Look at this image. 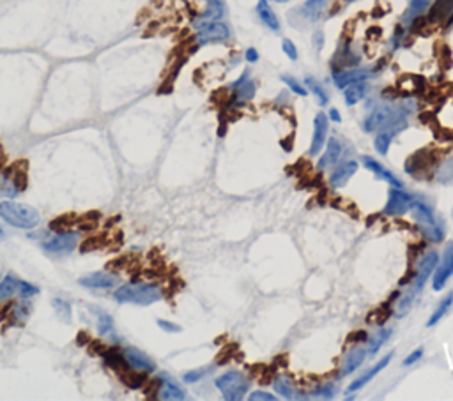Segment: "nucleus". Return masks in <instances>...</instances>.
<instances>
[{"mask_svg":"<svg viewBox=\"0 0 453 401\" xmlns=\"http://www.w3.org/2000/svg\"><path fill=\"white\" fill-rule=\"evenodd\" d=\"M412 108L405 103H392V105H381L374 108L370 114L365 117L363 130L365 133H395L399 127H402L411 117Z\"/></svg>","mask_w":453,"mask_h":401,"instance_id":"1","label":"nucleus"},{"mask_svg":"<svg viewBox=\"0 0 453 401\" xmlns=\"http://www.w3.org/2000/svg\"><path fill=\"white\" fill-rule=\"evenodd\" d=\"M114 299L119 304H137V306H151L163 299L161 288L151 283H128L117 288Z\"/></svg>","mask_w":453,"mask_h":401,"instance_id":"2","label":"nucleus"},{"mask_svg":"<svg viewBox=\"0 0 453 401\" xmlns=\"http://www.w3.org/2000/svg\"><path fill=\"white\" fill-rule=\"evenodd\" d=\"M0 218L11 227L21 228V230H32L39 225V212L32 205L11 202V200L0 202Z\"/></svg>","mask_w":453,"mask_h":401,"instance_id":"3","label":"nucleus"},{"mask_svg":"<svg viewBox=\"0 0 453 401\" xmlns=\"http://www.w3.org/2000/svg\"><path fill=\"white\" fill-rule=\"evenodd\" d=\"M411 212L418 225V230L421 232L425 239L441 243L443 237H445V228H443L441 221L434 216L432 207L429 203H425L423 200H414L411 205Z\"/></svg>","mask_w":453,"mask_h":401,"instance_id":"4","label":"nucleus"},{"mask_svg":"<svg viewBox=\"0 0 453 401\" xmlns=\"http://www.w3.org/2000/svg\"><path fill=\"white\" fill-rule=\"evenodd\" d=\"M217 389L220 391L223 400L227 401H239L246 396L250 387V380L245 373L239 369H229L223 375L214 380Z\"/></svg>","mask_w":453,"mask_h":401,"instance_id":"5","label":"nucleus"},{"mask_svg":"<svg viewBox=\"0 0 453 401\" xmlns=\"http://www.w3.org/2000/svg\"><path fill=\"white\" fill-rule=\"evenodd\" d=\"M197 43L199 45H211V43H223L230 37L229 25L223 21H208L197 25Z\"/></svg>","mask_w":453,"mask_h":401,"instance_id":"6","label":"nucleus"},{"mask_svg":"<svg viewBox=\"0 0 453 401\" xmlns=\"http://www.w3.org/2000/svg\"><path fill=\"white\" fill-rule=\"evenodd\" d=\"M453 276V240L446 244L445 251H443L441 260L437 262V267L432 276V288L436 292H441L450 278Z\"/></svg>","mask_w":453,"mask_h":401,"instance_id":"7","label":"nucleus"},{"mask_svg":"<svg viewBox=\"0 0 453 401\" xmlns=\"http://www.w3.org/2000/svg\"><path fill=\"white\" fill-rule=\"evenodd\" d=\"M437 262H439V255H437V251H427L423 256H421L420 262H418L416 276H414V280H412L411 285V288L414 292L420 294L421 290H423L425 283L430 280V276H432L434 271H436Z\"/></svg>","mask_w":453,"mask_h":401,"instance_id":"8","label":"nucleus"},{"mask_svg":"<svg viewBox=\"0 0 453 401\" xmlns=\"http://www.w3.org/2000/svg\"><path fill=\"white\" fill-rule=\"evenodd\" d=\"M414 196L411 193H405L402 187H393L388 193V202L384 205V214L388 216H402L411 211V205L414 202Z\"/></svg>","mask_w":453,"mask_h":401,"instance_id":"9","label":"nucleus"},{"mask_svg":"<svg viewBox=\"0 0 453 401\" xmlns=\"http://www.w3.org/2000/svg\"><path fill=\"white\" fill-rule=\"evenodd\" d=\"M374 76V71L368 68H356V69H342V71H333L331 78L339 89H345L354 83H361Z\"/></svg>","mask_w":453,"mask_h":401,"instance_id":"10","label":"nucleus"},{"mask_svg":"<svg viewBox=\"0 0 453 401\" xmlns=\"http://www.w3.org/2000/svg\"><path fill=\"white\" fill-rule=\"evenodd\" d=\"M78 244V234L68 230L57 234L53 239H50L48 243L43 244L45 251L52 253V255H64V253H71L77 247Z\"/></svg>","mask_w":453,"mask_h":401,"instance_id":"11","label":"nucleus"},{"mask_svg":"<svg viewBox=\"0 0 453 401\" xmlns=\"http://www.w3.org/2000/svg\"><path fill=\"white\" fill-rule=\"evenodd\" d=\"M328 130H330V119L326 114L319 112L314 119V134H312L310 156H317L328 142Z\"/></svg>","mask_w":453,"mask_h":401,"instance_id":"12","label":"nucleus"},{"mask_svg":"<svg viewBox=\"0 0 453 401\" xmlns=\"http://www.w3.org/2000/svg\"><path fill=\"white\" fill-rule=\"evenodd\" d=\"M367 349L365 347H361V345H358V347H352V349L348 350V353L343 356V361L342 364H340V373L339 377L340 378H345L349 377V375H352V373L356 371L358 368H361L365 362V359H367Z\"/></svg>","mask_w":453,"mask_h":401,"instance_id":"13","label":"nucleus"},{"mask_svg":"<svg viewBox=\"0 0 453 401\" xmlns=\"http://www.w3.org/2000/svg\"><path fill=\"white\" fill-rule=\"evenodd\" d=\"M393 356H395V353H393V352L386 353V356H384L383 359H381V361L377 362L376 366H372V368L368 369V371L365 373V375H361V377H359V378L352 380L351 385H349V387H348V393H358V391L363 389L365 385L370 384V382L374 380V378H376L377 375H379V373L383 371V369L390 364V361H392V359H393Z\"/></svg>","mask_w":453,"mask_h":401,"instance_id":"14","label":"nucleus"},{"mask_svg":"<svg viewBox=\"0 0 453 401\" xmlns=\"http://www.w3.org/2000/svg\"><path fill=\"white\" fill-rule=\"evenodd\" d=\"M358 163L356 161H343L340 165H335V170L330 175V186L340 189L352 178V175L358 172Z\"/></svg>","mask_w":453,"mask_h":401,"instance_id":"15","label":"nucleus"},{"mask_svg":"<svg viewBox=\"0 0 453 401\" xmlns=\"http://www.w3.org/2000/svg\"><path fill=\"white\" fill-rule=\"evenodd\" d=\"M78 283L87 288H101V290H105V288L117 287L119 276L112 274V272H90V274L80 278Z\"/></svg>","mask_w":453,"mask_h":401,"instance_id":"16","label":"nucleus"},{"mask_svg":"<svg viewBox=\"0 0 453 401\" xmlns=\"http://www.w3.org/2000/svg\"><path fill=\"white\" fill-rule=\"evenodd\" d=\"M232 90L234 99H236L237 103H246L250 101V99H253V96L257 92V85H255V81L250 78L248 71H245L243 76L232 83Z\"/></svg>","mask_w":453,"mask_h":401,"instance_id":"17","label":"nucleus"},{"mask_svg":"<svg viewBox=\"0 0 453 401\" xmlns=\"http://www.w3.org/2000/svg\"><path fill=\"white\" fill-rule=\"evenodd\" d=\"M124 361L128 362L131 369H137V371H154V362L149 356H145L143 352L137 349H124L123 350Z\"/></svg>","mask_w":453,"mask_h":401,"instance_id":"18","label":"nucleus"},{"mask_svg":"<svg viewBox=\"0 0 453 401\" xmlns=\"http://www.w3.org/2000/svg\"><path fill=\"white\" fill-rule=\"evenodd\" d=\"M340 156H342V143L339 142V138L331 136L326 143L324 154L321 156V159H319L317 163L319 170H326V168L330 167H335L336 163H339Z\"/></svg>","mask_w":453,"mask_h":401,"instance_id":"19","label":"nucleus"},{"mask_svg":"<svg viewBox=\"0 0 453 401\" xmlns=\"http://www.w3.org/2000/svg\"><path fill=\"white\" fill-rule=\"evenodd\" d=\"M361 161H363V167L367 168V170H370L372 174H376L377 177L381 178V181L392 184L393 187H402V183L399 181V177H396V175H393L392 172H390L386 167H383L379 161H376V159L370 158V156H363V158H361Z\"/></svg>","mask_w":453,"mask_h":401,"instance_id":"20","label":"nucleus"},{"mask_svg":"<svg viewBox=\"0 0 453 401\" xmlns=\"http://www.w3.org/2000/svg\"><path fill=\"white\" fill-rule=\"evenodd\" d=\"M328 9V0H305V4L299 8L303 20H308L312 23L323 18L324 11Z\"/></svg>","mask_w":453,"mask_h":401,"instance_id":"21","label":"nucleus"},{"mask_svg":"<svg viewBox=\"0 0 453 401\" xmlns=\"http://www.w3.org/2000/svg\"><path fill=\"white\" fill-rule=\"evenodd\" d=\"M159 384H161L158 391L159 400H186V393L183 387L170 377H161Z\"/></svg>","mask_w":453,"mask_h":401,"instance_id":"22","label":"nucleus"},{"mask_svg":"<svg viewBox=\"0 0 453 401\" xmlns=\"http://www.w3.org/2000/svg\"><path fill=\"white\" fill-rule=\"evenodd\" d=\"M225 11H227V9H225L223 0H208V8H205V11L199 17V20L195 21L193 27L201 23H208V21H220L221 18L225 17Z\"/></svg>","mask_w":453,"mask_h":401,"instance_id":"23","label":"nucleus"},{"mask_svg":"<svg viewBox=\"0 0 453 401\" xmlns=\"http://www.w3.org/2000/svg\"><path fill=\"white\" fill-rule=\"evenodd\" d=\"M257 14H259V18H261L262 23H264L268 29L273 30V32H278V30H280V20H278V17L274 14L273 9H271V6L268 0H259Z\"/></svg>","mask_w":453,"mask_h":401,"instance_id":"24","label":"nucleus"},{"mask_svg":"<svg viewBox=\"0 0 453 401\" xmlns=\"http://www.w3.org/2000/svg\"><path fill=\"white\" fill-rule=\"evenodd\" d=\"M434 0H409V8L404 14V23L409 25L429 11Z\"/></svg>","mask_w":453,"mask_h":401,"instance_id":"25","label":"nucleus"},{"mask_svg":"<svg viewBox=\"0 0 453 401\" xmlns=\"http://www.w3.org/2000/svg\"><path fill=\"white\" fill-rule=\"evenodd\" d=\"M343 90H345V92H343V101H345V105L354 106V105H358L361 99H365L368 85H367V81H361V83H354V85L345 87Z\"/></svg>","mask_w":453,"mask_h":401,"instance_id":"26","label":"nucleus"},{"mask_svg":"<svg viewBox=\"0 0 453 401\" xmlns=\"http://www.w3.org/2000/svg\"><path fill=\"white\" fill-rule=\"evenodd\" d=\"M390 336H392V329H388V327L381 329V331H377L376 334H372V336L367 340L368 356H376V353L381 350V347H383V345L390 340Z\"/></svg>","mask_w":453,"mask_h":401,"instance_id":"27","label":"nucleus"},{"mask_svg":"<svg viewBox=\"0 0 453 401\" xmlns=\"http://www.w3.org/2000/svg\"><path fill=\"white\" fill-rule=\"evenodd\" d=\"M273 389H274V393H278L282 398H285V400H296V398H303V396H299L298 391H296V387L292 385V382H290L287 377H276V380L273 382Z\"/></svg>","mask_w":453,"mask_h":401,"instance_id":"28","label":"nucleus"},{"mask_svg":"<svg viewBox=\"0 0 453 401\" xmlns=\"http://www.w3.org/2000/svg\"><path fill=\"white\" fill-rule=\"evenodd\" d=\"M416 296H418V292H414L411 287H409L407 290L402 294L401 299H399V302H396V306H395L396 318H402V316H405L409 311H411L412 304H414V300H416Z\"/></svg>","mask_w":453,"mask_h":401,"instance_id":"29","label":"nucleus"},{"mask_svg":"<svg viewBox=\"0 0 453 401\" xmlns=\"http://www.w3.org/2000/svg\"><path fill=\"white\" fill-rule=\"evenodd\" d=\"M18 288H20V280L11 274L6 276L4 280L0 281V302L14 297V294H18Z\"/></svg>","mask_w":453,"mask_h":401,"instance_id":"30","label":"nucleus"},{"mask_svg":"<svg viewBox=\"0 0 453 401\" xmlns=\"http://www.w3.org/2000/svg\"><path fill=\"white\" fill-rule=\"evenodd\" d=\"M453 11V0H436L430 11V20H446Z\"/></svg>","mask_w":453,"mask_h":401,"instance_id":"31","label":"nucleus"},{"mask_svg":"<svg viewBox=\"0 0 453 401\" xmlns=\"http://www.w3.org/2000/svg\"><path fill=\"white\" fill-rule=\"evenodd\" d=\"M305 87H308V90H310L312 94H314L315 98H317L319 105L321 106H326L328 101H330V98H328V92L324 90V87L319 83L317 80H315L314 76H306L305 78Z\"/></svg>","mask_w":453,"mask_h":401,"instance_id":"32","label":"nucleus"},{"mask_svg":"<svg viewBox=\"0 0 453 401\" xmlns=\"http://www.w3.org/2000/svg\"><path fill=\"white\" fill-rule=\"evenodd\" d=\"M98 333L99 336L105 338H114L115 329H114V318L108 313H98Z\"/></svg>","mask_w":453,"mask_h":401,"instance_id":"33","label":"nucleus"},{"mask_svg":"<svg viewBox=\"0 0 453 401\" xmlns=\"http://www.w3.org/2000/svg\"><path fill=\"white\" fill-rule=\"evenodd\" d=\"M393 140V133H388V131H383V133H377L376 138H374V147L379 154L386 156L390 150V145H392Z\"/></svg>","mask_w":453,"mask_h":401,"instance_id":"34","label":"nucleus"},{"mask_svg":"<svg viewBox=\"0 0 453 401\" xmlns=\"http://www.w3.org/2000/svg\"><path fill=\"white\" fill-rule=\"evenodd\" d=\"M74 223H77V218H74L73 214H64L61 216V218L53 219L52 223H50V228H52L53 232L61 234V232L71 230V227H73Z\"/></svg>","mask_w":453,"mask_h":401,"instance_id":"35","label":"nucleus"},{"mask_svg":"<svg viewBox=\"0 0 453 401\" xmlns=\"http://www.w3.org/2000/svg\"><path fill=\"white\" fill-rule=\"evenodd\" d=\"M335 394H336V385L331 384V382L319 385V387H315V389L312 391V398H321V400H333Z\"/></svg>","mask_w":453,"mask_h":401,"instance_id":"36","label":"nucleus"},{"mask_svg":"<svg viewBox=\"0 0 453 401\" xmlns=\"http://www.w3.org/2000/svg\"><path fill=\"white\" fill-rule=\"evenodd\" d=\"M282 81H283V83H285L287 87H289L290 90H292V92L296 94V96H299V98H306V94H308V89H306V87L303 85V83H299V81L296 80V78L287 76V74H283Z\"/></svg>","mask_w":453,"mask_h":401,"instance_id":"37","label":"nucleus"},{"mask_svg":"<svg viewBox=\"0 0 453 401\" xmlns=\"http://www.w3.org/2000/svg\"><path fill=\"white\" fill-rule=\"evenodd\" d=\"M53 306H55V313H57V316L61 318L62 322H68L71 320V306L66 300L62 299H53Z\"/></svg>","mask_w":453,"mask_h":401,"instance_id":"38","label":"nucleus"},{"mask_svg":"<svg viewBox=\"0 0 453 401\" xmlns=\"http://www.w3.org/2000/svg\"><path fill=\"white\" fill-rule=\"evenodd\" d=\"M212 371V366H209V368H201V369H192V371H186L183 375V380L186 382V384H195V382L202 380V378H205V375L208 373Z\"/></svg>","mask_w":453,"mask_h":401,"instance_id":"39","label":"nucleus"},{"mask_svg":"<svg viewBox=\"0 0 453 401\" xmlns=\"http://www.w3.org/2000/svg\"><path fill=\"white\" fill-rule=\"evenodd\" d=\"M282 50H283V53H285L287 57L290 59V61H298V48H296V45L292 43V41L283 39L282 41Z\"/></svg>","mask_w":453,"mask_h":401,"instance_id":"40","label":"nucleus"},{"mask_svg":"<svg viewBox=\"0 0 453 401\" xmlns=\"http://www.w3.org/2000/svg\"><path fill=\"white\" fill-rule=\"evenodd\" d=\"M18 292L21 294V297L27 299V297L37 296V294H39V288L34 287V285H30V283H27V281H20V288H18Z\"/></svg>","mask_w":453,"mask_h":401,"instance_id":"41","label":"nucleus"},{"mask_svg":"<svg viewBox=\"0 0 453 401\" xmlns=\"http://www.w3.org/2000/svg\"><path fill=\"white\" fill-rule=\"evenodd\" d=\"M250 401H276V396L274 394L265 393V391H255L248 396Z\"/></svg>","mask_w":453,"mask_h":401,"instance_id":"42","label":"nucleus"},{"mask_svg":"<svg viewBox=\"0 0 453 401\" xmlns=\"http://www.w3.org/2000/svg\"><path fill=\"white\" fill-rule=\"evenodd\" d=\"M421 357H423V349L412 350V352L409 353V356L404 359V366H412V364H416V362L420 361Z\"/></svg>","mask_w":453,"mask_h":401,"instance_id":"43","label":"nucleus"},{"mask_svg":"<svg viewBox=\"0 0 453 401\" xmlns=\"http://www.w3.org/2000/svg\"><path fill=\"white\" fill-rule=\"evenodd\" d=\"M158 325L161 331H165V333L168 334H174V333H181V327L176 324H172V322L168 320H158Z\"/></svg>","mask_w":453,"mask_h":401,"instance_id":"44","label":"nucleus"},{"mask_svg":"<svg viewBox=\"0 0 453 401\" xmlns=\"http://www.w3.org/2000/svg\"><path fill=\"white\" fill-rule=\"evenodd\" d=\"M14 187L20 191H23L25 187H27V174L25 172H18V174H14Z\"/></svg>","mask_w":453,"mask_h":401,"instance_id":"45","label":"nucleus"},{"mask_svg":"<svg viewBox=\"0 0 453 401\" xmlns=\"http://www.w3.org/2000/svg\"><path fill=\"white\" fill-rule=\"evenodd\" d=\"M314 46H315V50H323V46H324V32H323V30H317V32L314 34Z\"/></svg>","mask_w":453,"mask_h":401,"instance_id":"46","label":"nucleus"},{"mask_svg":"<svg viewBox=\"0 0 453 401\" xmlns=\"http://www.w3.org/2000/svg\"><path fill=\"white\" fill-rule=\"evenodd\" d=\"M245 57H246V61L252 62V64H255V62L259 61V52L255 48H248L245 53Z\"/></svg>","mask_w":453,"mask_h":401,"instance_id":"47","label":"nucleus"},{"mask_svg":"<svg viewBox=\"0 0 453 401\" xmlns=\"http://www.w3.org/2000/svg\"><path fill=\"white\" fill-rule=\"evenodd\" d=\"M328 119H330V121L335 122V124H340V122H342V117H340V112L336 108H331L330 112H328Z\"/></svg>","mask_w":453,"mask_h":401,"instance_id":"48","label":"nucleus"},{"mask_svg":"<svg viewBox=\"0 0 453 401\" xmlns=\"http://www.w3.org/2000/svg\"><path fill=\"white\" fill-rule=\"evenodd\" d=\"M448 25H453V11H452V14L448 17Z\"/></svg>","mask_w":453,"mask_h":401,"instance_id":"49","label":"nucleus"},{"mask_svg":"<svg viewBox=\"0 0 453 401\" xmlns=\"http://www.w3.org/2000/svg\"><path fill=\"white\" fill-rule=\"evenodd\" d=\"M274 2H278V4H285V2H290V0H274Z\"/></svg>","mask_w":453,"mask_h":401,"instance_id":"50","label":"nucleus"},{"mask_svg":"<svg viewBox=\"0 0 453 401\" xmlns=\"http://www.w3.org/2000/svg\"><path fill=\"white\" fill-rule=\"evenodd\" d=\"M0 235H2V230H0Z\"/></svg>","mask_w":453,"mask_h":401,"instance_id":"51","label":"nucleus"},{"mask_svg":"<svg viewBox=\"0 0 453 401\" xmlns=\"http://www.w3.org/2000/svg\"><path fill=\"white\" fill-rule=\"evenodd\" d=\"M452 218H453V211H452Z\"/></svg>","mask_w":453,"mask_h":401,"instance_id":"52","label":"nucleus"},{"mask_svg":"<svg viewBox=\"0 0 453 401\" xmlns=\"http://www.w3.org/2000/svg\"><path fill=\"white\" fill-rule=\"evenodd\" d=\"M351 2H354V0H351Z\"/></svg>","mask_w":453,"mask_h":401,"instance_id":"53","label":"nucleus"}]
</instances>
